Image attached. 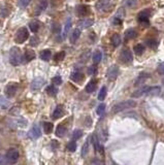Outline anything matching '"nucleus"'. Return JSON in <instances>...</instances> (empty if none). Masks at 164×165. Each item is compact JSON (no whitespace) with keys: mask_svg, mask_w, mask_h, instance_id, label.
Wrapping results in <instances>:
<instances>
[{"mask_svg":"<svg viewBox=\"0 0 164 165\" xmlns=\"http://www.w3.org/2000/svg\"><path fill=\"white\" fill-rule=\"evenodd\" d=\"M136 105V102L134 100H126V101H122L120 103H117L112 106V111L114 113H121V111L128 110V108H132Z\"/></svg>","mask_w":164,"mask_h":165,"instance_id":"nucleus-1","label":"nucleus"},{"mask_svg":"<svg viewBox=\"0 0 164 165\" xmlns=\"http://www.w3.org/2000/svg\"><path fill=\"white\" fill-rule=\"evenodd\" d=\"M9 62L13 65L17 66L22 62V54H21L20 49L17 46H13L10 50V54H9Z\"/></svg>","mask_w":164,"mask_h":165,"instance_id":"nucleus-2","label":"nucleus"},{"mask_svg":"<svg viewBox=\"0 0 164 165\" xmlns=\"http://www.w3.org/2000/svg\"><path fill=\"white\" fill-rule=\"evenodd\" d=\"M28 37H29V31L27 30V28L23 27V28H20L17 31L15 40L17 43H23L27 40Z\"/></svg>","mask_w":164,"mask_h":165,"instance_id":"nucleus-3","label":"nucleus"},{"mask_svg":"<svg viewBox=\"0 0 164 165\" xmlns=\"http://www.w3.org/2000/svg\"><path fill=\"white\" fill-rule=\"evenodd\" d=\"M115 0H99L96 3V8L99 11H109L115 4Z\"/></svg>","mask_w":164,"mask_h":165,"instance_id":"nucleus-4","label":"nucleus"},{"mask_svg":"<svg viewBox=\"0 0 164 165\" xmlns=\"http://www.w3.org/2000/svg\"><path fill=\"white\" fill-rule=\"evenodd\" d=\"M19 157H20V153H19L17 149H10V150H8L7 153H6V159H7V162L9 164L17 163Z\"/></svg>","mask_w":164,"mask_h":165,"instance_id":"nucleus-5","label":"nucleus"},{"mask_svg":"<svg viewBox=\"0 0 164 165\" xmlns=\"http://www.w3.org/2000/svg\"><path fill=\"white\" fill-rule=\"evenodd\" d=\"M106 75L109 81H115L119 75V67L117 66V65H112V66H111L109 68V70H107Z\"/></svg>","mask_w":164,"mask_h":165,"instance_id":"nucleus-6","label":"nucleus"},{"mask_svg":"<svg viewBox=\"0 0 164 165\" xmlns=\"http://www.w3.org/2000/svg\"><path fill=\"white\" fill-rule=\"evenodd\" d=\"M120 59L122 60L123 63H131L133 60V56L132 53L130 52V50L128 49H125V50L122 52V54L120 56Z\"/></svg>","mask_w":164,"mask_h":165,"instance_id":"nucleus-7","label":"nucleus"},{"mask_svg":"<svg viewBox=\"0 0 164 165\" xmlns=\"http://www.w3.org/2000/svg\"><path fill=\"white\" fill-rule=\"evenodd\" d=\"M46 6H48V0H39V1L37 2L36 6L34 7V13L36 16L40 15L44 9L46 8Z\"/></svg>","mask_w":164,"mask_h":165,"instance_id":"nucleus-8","label":"nucleus"},{"mask_svg":"<svg viewBox=\"0 0 164 165\" xmlns=\"http://www.w3.org/2000/svg\"><path fill=\"white\" fill-rule=\"evenodd\" d=\"M18 91V85L17 84H9L5 88V94L8 97H13Z\"/></svg>","mask_w":164,"mask_h":165,"instance_id":"nucleus-9","label":"nucleus"},{"mask_svg":"<svg viewBox=\"0 0 164 165\" xmlns=\"http://www.w3.org/2000/svg\"><path fill=\"white\" fill-rule=\"evenodd\" d=\"M44 83H46V81H44L43 78H34V80L32 81V83H31V89L32 90L40 89V88L44 85Z\"/></svg>","mask_w":164,"mask_h":165,"instance_id":"nucleus-10","label":"nucleus"},{"mask_svg":"<svg viewBox=\"0 0 164 165\" xmlns=\"http://www.w3.org/2000/svg\"><path fill=\"white\" fill-rule=\"evenodd\" d=\"M150 16H151V9H144V10L138 13L137 19L139 22H147Z\"/></svg>","mask_w":164,"mask_h":165,"instance_id":"nucleus-11","label":"nucleus"},{"mask_svg":"<svg viewBox=\"0 0 164 165\" xmlns=\"http://www.w3.org/2000/svg\"><path fill=\"white\" fill-rule=\"evenodd\" d=\"M89 13H90V8H89V6L85 5V4H82V5H79L76 7V13H78L79 17H85Z\"/></svg>","mask_w":164,"mask_h":165,"instance_id":"nucleus-12","label":"nucleus"},{"mask_svg":"<svg viewBox=\"0 0 164 165\" xmlns=\"http://www.w3.org/2000/svg\"><path fill=\"white\" fill-rule=\"evenodd\" d=\"M40 135H41V131L40 129H39V127L37 126V125H34V126L32 127V129L30 130L29 136L31 138H38L40 137Z\"/></svg>","mask_w":164,"mask_h":165,"instance_id":"nucleus-13","label":"nucleus"},{"mask_svg":"<svg viewBox=\"0 0 164 165\" xmlns=\"http://www.w3.org/2000/svg\"><path fill=\"white\" fill-rule=\"evenodd\" d=\"M84 74L81 72V71H73V72L71 73V75H70V78H71L73 82L76 83H79L82 82V81L84 80Z\"/></svg>","mask_w":164,"mask_h":165,"instance_id":"nucleus-14","label":"nucleus"},{"mask_svg":"<svg viewBox=\"0 0 164 165\" xmlns=\"http://www.w3.org/2000/svg\"><path fill=\"white\" fill-rule=\"evenodd\" d=\"M148 90H149V87L140 88V89H138L135 92L132 93V97H134V98H139V97H142V96H144V95L147 94Z\"/></svg>","mask_w":164,"mask_h":165,"instance_id":"nucleus-15","label":"nucleus"},{"mask_svg":"<svg viewBox=\"0 0 164 165\" xmlns=\"http://www.w3.org/2000/svg\"><path fill=\"white\" fill-rule=\"evenodd\" d=\"M36 55H35V52L32 50H26L25 52V55H24V60L25 62H31L32 60L35 59Z\"/></svg>","mask_w":164,"mask_h":165,"instance_id":"nucleus-16","label":"nucleus"},{"mask_svg":"<svg viewBox=\"0 0 164 165\" xmlns=\"http://www.w3.org/2000/svg\"><path fill=\"white\" fill-rule=\"evenodd\" d=\"M93 24H94V20H92V19H84V20H82L81 22L79 23V26L85 29V28L91 27Z\"/></svg>","mask_w":164,"mask_h":165,"instance_id":"nucleus-17","label":"nucleus"},{"mask_svg":"<svg viewBox=\"0 0 164 165\" xmlns=\"http://www.w3.org/2000/svg\"><path fill=\"white\" fill-rule=\"evenodd\" d=\"M150 78V74L149 73H140L139 74V76L137 78V80L135 81V84L134 85L135 86H139V85H142L146 81L148 80V78Z\"/></svg>","mask_w":164,"mask_h":165,"instance_id":"nucleus-18","label":"nucleus"},{"mask_svg":"<svg viewBox=\"0 0 164 165\" xmlns=\"http://www.w3.org/2000/svg\"><path fill=\"white\" fill-rule=\"evenodd\" d=\"M160 87L156 86V87H149V90H148L147 94L146 95H149V96H157V95L160 94Z\"/></svg>","mask_w":164,"mask_h":165,"instance_id":"nucleus-19","label":"nucleus"},{"mask_svg":"<svg viewBox=\"0 0 164 165\" xmlns=\"http://www.w3.org/2000/svg\"><path fill=\"white\" fill-rule=\"evenodd\" d=\"M96 86H97V81L96 80H92L88 83V85L86 86V92L87 93H92L95 91Z\"/></svg>","mask_w":164,"mask_h":165,"instance_id":"nucleus-20","label":"nucleus"},{"mask_svg":"<svg viewBox=\"0 0 164 165\" xmlns=\"http://www.w3.org/2000/svg\"><path fill=\"white\" fill-rule=\"evenodd\" d=\"M63 113H64V111H63L62 106H57V108H55V110H54V113H53V119L54 120L60 119V118L63 116Z\"/></svg>","mask_w":164,"mask_h":165,"instance_id":"nucleus-21","label":"nucleus"},{"mask_svg":"<svg viewBox=\"0 0 164 165\" xmlns=\"http://www.w3.org/2000/svg\"><path fill=\"white\" fill-rule=\"evenodd\" d=\"M51 57H52V52L50 50H43L40 52V59L43 61H50Z\"/></svg>","mask_w":164,"mask_h":165,"instance_id":"nucleus-22","label":"nucleus"},{"mask_svg":"<svg viewBox=\"0 0 164 165\" xmlns=\"http://www.w3.org/2000/svg\"><path fill=\"white\" fill-rule=\"evenodd\" d=\"M79 35H81V31H79V29H74L73 31H72L71 35H70V43H76V40L79 38Z\"/></svg>","mask_w":164,"mask_h":165,"instance_id":"nucleus-23","label":"nucleus"},{"mask_svg":"<svg viewBox=\"0 0 164 165\" xmlns=\"http://www.w3.org/2000/svg\"><path fill=\"white\" fill-rule=\"evenodd\" d=\"M65 133H66V128L63 125H59L56 129V135L58 137H62V136L65 135Z\"/></svg>","mask_w":164,"mask_h":165,"instance_id":"nucleus-24","label":"nucleus"},{"mask_svg":"<svg viewBox=\"0 0 164 165\" xmlns=\"http://www.w3.org/2000/svg\"><path fill=\"white\" fill-rule=\"evenodd\" d=\"M120 43H121V36L118 33L114 34L112 36V45L114 46H119Z\"/></svg>","mask_w":164,"mask_h":165,"instance_id":"nucleus-25","label":"nucleus"},{"mask_svg":"<svg viewBox=\"0 0 164 165\" xmlns=\"http://www.w3.org/2000/svg\"><path fill=\"white\" fill-rule=\"evenodd\" d=\"M43 131L46 132V134L51 133V132H52V130H53V128H54L53 123H51V122H44L43 124Z\"/></svg>","mask_w":164,"mask_h":165,"instance_id":"nucleus-26","label":"nucleus"},{"mask_svg":"<svg viewBox=\"0 0 164 165\" xmlns=\"http://www.w3.org/2000/svg\"><path fill=\"white\" fill-rule=\"evenodd\" d=\"M46 93H48L50 96H53V97H55L56 95H57V93H58V89L55 87L54 85L52 86H49L48 88H46Z\"/></svg>","mask_w":164,"mask_h":165,"instance_id":"nucleus-27","label":"nucleus"},{"mask_svg":"<svg viewBox=\"0 0 164 165\" xmlns=\"http://www.w3.org/2000/svg\"><path fill=\"white\" fill-rule=\"evenodd\" d=\"M29 27H30V30H31L33 33H36L39 30V23L37 22V21H32V22L29 23Z\"/></svg>","mask_w":164,"mask_h":165,"instance_id":"nucleus-28","label":"nucleus"},{"mask_svg":"<svg viewBox=\"0 0 164 165\" xmlns=\"http://www.w3.org/2000/svg\"><path fill=\"white\" fill-rule=\"evenodd\" d=\"M136 35H137V33L134 29H128L127 31L125 32V38L126 39H132V38H134Z\"/></svg>","mask_w":164,"mask_h":165,"instance_id":"nucleus-29","label":"nucleus"},{"mask_svg":"<svg viewBox=\"0 0 164 165\" xmlns=\"http://www.w3.org/2000/svg\"><path fill=\"white\" fill-rule=\"evenodd\" d=\"M102 59V54L100 51H96V52L93 54V62H94L95 64H98L100 61H101Z\"/></svg>","mask_w":164,"mask_h":165,"instance_id":"nucleus-30","label":"nucleus"},{"mask_svg":"<svg viewBox=\"0 0 164 165\" xmlns=\"http://www.w3.org/2000/svg\"><path fill=\"white\" fill-rule=\"evenodd\" d=\"M134 52H135V54H136L137 56H140V55H142L144 54V52H145V46L144 45H136L134 46Z\"/></svg>","mask_w":164,"mask_h":165,"instance_id":"nucleus-31","label":"nucleus"},{"mask_svg":"<svg viewBox=\"0 0 164 165\" xmlns=\"http://www.w3.org/2000/svg\"><path fill=\"white\" fill-rule=\"evenodd\" d=\"M9 106V101L4 96H0V108H7Z\"/></svg>","mask_w":164,"mask_h":165,"instance_id":"nucleus-32","label":"nucleus"},{"mask_svg":"<svg viewBox=\"0 0 164 165\" xmlns=\"http://www.w3.org/2000/svg\"><path fill=\"white\" fill-rule=\"evenodd\" d=\"M64 58H65V52L61 51V52L57 53V54L55 55L54 60H55L56 62H60V61H62V60H64Z\"/></svg>","mask_w":164,"mask_h":165,"instance_id":"nucleus-33","label":"nucleus"},{"mask_svg":"<svg viewBox=\"0 0 164 165\" xmlns=\"http://www.w3.org/2000/svg\"><path fill=\"white\" fill-rule=\"evenodd\" d=\"M70 27H71V19L68 18V19H67V21H66V24H65V27H64V33H63V36H64V37L67 35V33H68Z\"/></svg>","mask_w":164,"mask_h":165,"instance_id":"nucleus-34","label":"nucleus"},{"mask_svg":"<svg viewBox=\"0 0 164 165\" xmlns=\"http://www.w3.org/2000/svg\"><path fill=\"white\" fill-rule=\"evenodd\" d=\"M147 45L150 46L151 49H155L157 48V46H158V41L156 40V39L154 38H151V39H147Z\"/></svg>","mask_w":164,"mask_h":165,"instance_id":"nucleus-35","label":"nucleus"},{"mask_svg":"<svg viewBox=\"0 0 164 165\" xmlns=\"http://www.w3.org/2000/svg\"><path fill=\"white\" fill-rule=\"evenodd\" d=\"M106 93H107V90H106V87H102L101 90H100L99 94H98V99L99 100H104L105 96H106Z\"/></svg>","mask_w":164,"mask_h":165,"instance_id":"nucleus-36","label":"nucleus"},{"mask_svg":"<svg viewBox=\"0 0 164 165\" xmlns=\"http://www.w3.org/2000/svg\"><path fill=\"white\" fill-rule=\"evenodd\" d=\"M89 151V141L87 140L83 146V149H82V157H85L87 154H88Z\"/></svg>","mask_w":164,"mask_h":165,"instance_id":"nucleus-37","label":"nucleus"},{"mask_svg":"<svg viewBox=\"0 0 164 165\" xmlns=\"http://www.w3.org/2000/svg\"><path fill=\"white\" fill-rule=\"evenodd\" d=\"M82 136H83V131L79 129H76L73 131V134H72V137H73V139L76 140V139H79L81 138Z\"/></svg>","mask_w":164,"mask_h":165,"instance_id":"nucleus-38","label":"nucleus"},{"mask_svg":"<svg viewBox=\"0 0 164 165\" xmlns=\"http://www.w3.org/2000/svg\"><path fill=\"white\" fill-rule=\"evenodd\" d=\"M67 150L69 151V152H74V151L76 150V143L74 140L70 141V143L67 145Z\"/></svg>","mask_w":164,"mask_h":165,"instance_id":"nucleus-39","label":"nucleus"},{"mask_svg":"<svg viewBox=\"0 0 164 165\" xmlns=\"http://www.w3.org/2000/svg\"><path fill=\"white\" fill-rule=\"evenodd\" d=\"M30 1H31V0H19L18 4H19V6H20V7L25 8V7H27V6L29 5Z\"/></svg>","mask_w":164,"mask_h":165,"instance_id":"nucleus-40","label":"nucleus"},{"mask_svg":"<svg viewBox=\"0 0 164 165\" xmlns=\"http://www.w3.org/2000/svg\"><path fill=\"white\" fill-rule=\"evenodd\" d=\"M104 110H105V104L101 103V104H99V105H98L97 110H96V113H97V115L101 116L102 113H104Z\"/></svg>","mask_w":164,"mask_h":165,"instance_id":"nucleus-41","label":"nucleus"},{"mask_svg":"<svg viewBox=\"0 0 164 165\" xmlns=\"http://www.w3.org/2000/svg\"><path fill=\"white\" fill-rule=\"evenodd\" d=\"M39 43V38L37 36H33L31 37V39H30V45H31L32 46H38Z\"/></svg>","mask_w":164,"mask_h":165,"instance_id":"nucleus-42","label":"nucleus"},{"mask_svg":"<svg viewBox=\"0 0 164 165\" xmlns=\"http://www.w3.org/2000/svg\"><path fill=\"white\" fill-rule=\"evenodd\" d=\"M52 82L54 85H56V86H59L62 84V78H61V76H55V78H53V80H52Z\"/></svg>","mask_w":164,"mask_h":165,"instance_id":"nucleus-43","label":"nucleus"},{"mask_svg":"<svg viewBox=\"0 0 164 165\" xmlns=\"http://www.w3.org/2000/svg\"><path fill=\"white\" fill-rule=\"evenodd\" d=\"M157 71H158L160 74H162V75H164V62H162V63H160L158 65V68H157Z\"/></svg>","mask_w":164,"mask_h":165,"instance_id":"nucleus-44","label":"nucleus"},{"mask_svg":"<svg viewBox=\"0 0 164 165\" xmlns=\"http://www.w3.org/2000/svg\"><path fill=\"white\" fill-rule=\"evenodd\" d=\"M7 164V159L5 156H3L2 154H0V165H6Z\"/></svg>","mask_w":164,"mask_h":165,"instance_id":"nucleus-45","label":"nucleus"},{"mask_svg":"<svg viewBox=\"0 0 164 165\" xmlns=\"http://www.w3.org/2000/svg\"><path fill=\"white\" fill-rule=\"evenodd\" d=\"M52 30H53V32H55V33H58V32L60 31V25L57 24V23H54Z\"/></svg>","mask_w":164,"mask_h":165,"instance_id":"nucleus-46","label":"nucleus"},{"mask_svg":"<svg viewBox=\"0 0 164 165\" xmlns=\"http://www.w3.org/2000/svg\"><path fill=\"white\" fill-rule=\"evenodd\" d=\"M88 73L89 74H94V73H96V67L95 66H91V67H89L88 68Z\"/></svg>","mask_w":164,"mask_h":165,"instance_id":"nucleus-47","label":"nucleus"},{"mask_svg":"<svg viewBox=\"0 0 164 165\" xmlns=\"http://www.w3.org/2000/svg\"><path fill=\"white\" fill-rule=\"evenodd\" d=\"M58 141H56V140H52V143H51V146H53V148H57L58 147Z\"/></svg>","mask_w":164,"mask_h":165,"instance_id":"nucleus-48","label":"nucleus"}]
</instances>
